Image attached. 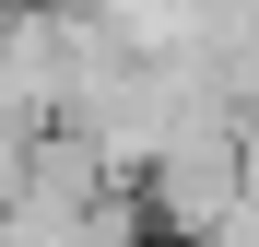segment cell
I'll return each instance as SVG.
<instances>
[{
	"mask_svg": "<svg viewBox=\"0 0 259 247\" xmlns=\"http://www.w3.org/2000/svg\"><path fill=\"white\" fill-rule=\"evenodd\" d=\"M247 177H259V165H247V118H236V106H224V118H189V130L142 165V212H153L165 247H189V235L224 212Z\"/></svg>",
	"mask_w": 259,
	"mask_h": 247,
	"instance_id": "cell-1",
	"label": "cell"
},
{
	"mask_svg": "<svg viewBox=\"0 0 259 247\" xmlns=\"http://www.w3.org/2000/svg\"><path fill=\"white\" fill-rule=\"evenodd\" d=\"M189 247H259V177H247V188H236V200H224V212H212Z\"/></svg>",
	"mask_w": 259,
	"mask_h": 247,
	"instance_id": "cell-2",
	"label": "cell"
}]
</instances>
